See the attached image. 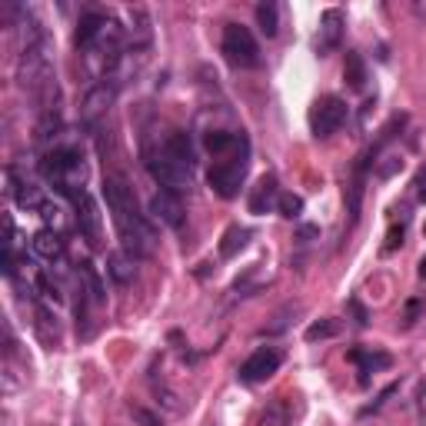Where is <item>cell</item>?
Here are the masks:
<instances>
[{"label": "cell", "mask_w": 426, "mask_h": 426, "mask_svg": "<svg viewBox=\"0 0 426 426\" xmlns=\"http://www.w3.org/2000/svg\"><path fill=\"white\" fill-rule=\"evenodd\" d=\"M290 420H293V413H290L286 400H273L260 413V426H290Z\"/></svg>", "instance_id": "cell-23"}, {"label": "cell", "mask_w": 426, "mask_h": 426, "mask_svg": "<svg viewBox=\"0 0 426 426\" xmlns=\"http://www.w3.org/2000/svg\"><path fill=\"white\" fill-rule=\"evenodd\" d=\"M250 237H253V230H250V226H240V224L226 226L224 237H220V257H224V260H233L240 250L250 243Z\"/></svg>", "instance_id": "cell-14"}, {"label": "cell", "mask_w": 426, "mask_h": 426, "mask_svg": "<svg viewBox=\"0 0 426 426\" xmlns=\"http://www.w3.org/2000/svg\"><path fill=\"white\" fill-rule=\"evenodd\" d=\"M133 420L143 426H160V420H157L154 413H147V410H140V406H133Z\"/></svg>", "instance_id": "cell-34"}, {"label": "cell", "mask_w": 426, "mask_h": 426, "mask_svg": "<svg viewBox=\"0 0 426 426\" xmlns=\"http://www.w3.org/2000/svg\"><path fill=\"white\" fill-rule=\"evenodd\" d=\"M34 253L37 257H44V260H57L60 253H63V240H60L57 230H40L34 233Z\"/></svg>", "instance_id": "cell-19"}, {"label": "cell", "mask_w": 426, "mask_h": 426, "mask_svg": "<svg viewBox=\"0 0 426 426\" xmlns=\"http://www.w3.org/2000/svg\"><path fill=\"white\" fill-rule=\"evenodd\" d=\"M420 280H426V257L420 260Z\"/></svg>", "instance_id": "cell-38"}, {"label": "cell", "mask_w": 426, "mask_h": 426, "mask_svg": "<svg viewBox=\"0 0 426 426\" xmlns=\"http://www.w3.org/2000/svg\"><path fill=\"white\" fill-rule=\"evenodd\" d=\"M403 243V226H393L390 233H387V243H383V253H393V250Z\"/></svg>", "instance_id": "cell-31"}, {"label": "cell", "mask_w": 426, "mask_h": 426, "mask_svg": "<svg viewBox=\"0 0 426 426\" xmlns=\"http://www.w3.org/2000/svg\"><path fill=\"white\" fill-rule=\"evenodd\" d=\"M276 210H280V217H286V220H296V217L303 213V200H300L296 193H280Z\"/></svg>", "instance_id": "cell-27"}, {"label": "cell", "mask_w": 426, "mask_h": 426, "mask_svg": "<svg viewBox=\"0 0 426 426\" xmlns=\"http://www.w3.org/2000/svg\"><path fill=\"white\" fill-rule=\"evenodd\" d=\"M40 217H44V220H47V224H50V230H54V224H57V220H60V207H57V203H44V207H40Z\"/></svg>", "instance_id": "cell-33"}, {"label": "cell", "mask_w": 426, "mask_h": 426, "mask_svg": "<svg viewBox=\"0 0 426 426\" xmlns=\"http://www.w3.org/2000/svg\"><path fill=\"white\" fill-rule=\"evenodd\" d=\"M317 237H320V226H313V224L300 226V240H317Z\"/></svg>", "instance_id": "cell-36"}, {"label": "cell", "mask_w": 426, "mask_h": 426, "mask_svg": "<svg viewBox=\"0 0 426 426\" xmlns=\"http://www.w3.org/2000/svg\"><path fill=\"white\" fill-rule=\"evenodd\" d=\"M257 27H260L263 37H276V30H280V13H276V4L273 0L257 4Z\"/></svg>", "instance_id": "cell-22"}, {"label": "cell", "mask_w": 426, "mask_h": 426, "mask_svg": "<svg viewBox=\"0 0 426 426\" xmlns=\"http://www.w3.org/2000/svg\"><path fill=\"white\" fill-rule=\"evenodd\" d=\"M107 27H110V17L107 13H83L80 24H77V34H73L77 47H83V50L97 47V40L104 37Z\"/></svg>", "instance_id": "cell-13"}, {"label": "cell", "mask_w": 426, "mask_h": 426, "mask_svg": "<svg viewBox=\"0 0 426 426\" xmlns=\"http://www.w3.org/2000/svg\"><path fill=\"white\" fill-rule=\"evenodd\" d=\"M164 154L174 157V160L183 164V166H193V143H190V133L174 130L170 137H166V143H164Z\"/></svg>", "instance_id": "cell-17"}, {"label": "cell", "mask_w": 426, "mask_h": 426, "mask_svg": "<svg viewBox=\"0 0 426 426\" xmlns=\"http://www.w3.org/2000/svg\"><path fill=\"white\" fill-rule=\"evenodd\" d=\"M280 363H284V353L280 350H273V346H260L257 353L250 356L247 363L240 367V383H247V387H253V383H263V379H270L276 370H280Z\"/></svg>", "instance_id": "cell-8"}, {"label": "cell", "mask_w": 426, "mask_h": 426, "mask_svg": "<svg viewBox=\"0 0 426 426\" xmlns=\"http://www.w3.org/2000/svg\"><path fill=\"white\" fill-rule=\"evenodd\" d=\"M346 117H350V107L340 97H320L317 104L310 107V133L317 140H327L343 127Z\"/></svg>", "instance_id": "cell-5"}, {"label": "cell", "mask_w": 426, "mask_h": 426, "mask_svg": "<svg viewBox=\"0 0 426 426\" xmlns=\"http://www.w3.org/2000/svg\"><path fill=\"white\" fill-rule=\"evenodd\" d=\"M400 166H403L400 157H387V164H379V166H377V174H379V177H393V174H396Z\"/></svg>", "instance_id": "cell-32"}, {"label": "cell", "mask_w": 426, "mask_h": 426, "mask_svg": "<svg viewBox=\"0 0 426 426\" xmlns=\"http://www.w3.org/2000/svg\"><path fill=\"white\" fill-rule=\"evenodd\" d=\"M80 280L87 284V293H90V300H94V303H104L107 293H104L100 276H97V270H94V263H80Z\"/></svg>", "instance_id": "cell-26"}, {"label": "cell", "mask_w": 426, "mask_h": 426, "mask_svg": "<svg viewBox=\"0 0 426 426\" xmlns=\"http://www.w3.org/2000/svg\"><path fill=\"white\" fill-rule=\"evenodd\" d=\"M420 313H423V300H410V303H406V317H403V327H413L416 320H420Z\"/></svg>", "instance_id": "cell-29"}, {"label": "cell", "mask_w": 426, "mask_h": 426, "mask_svg": "<svg viewBox=\"0 0 426 426\" xmlns=\"http://www.w3.org/2000/svg\"><path fill=\"white\" fill-rule=\"evenodd\" d=\"M346 307H350V313H353V323H356V327H367V323H370V313H367V307H363L360 300H350Z\"/></svg>", "instance_id": "cell-28"}, {"label": "cell", "mask_w": 426, "mask_h": 426, "mask_svg": "<svg viewBox=\"0 0 426 426\" xmlns=\"http://www.w3.org/2000/svg\"><path fill=\"white\" fill-rule=\"evenodd\" d=\"M280 200V190H276V177L273 174H263L253 187H250V213H257V217H263V213L270 210L273 203Z\"/></svg>", "instance_id": "cell-12"}, {"label": "cell", "mask_w": 426, "mask_h": 426, "mask_svg": "<svg viewBox=\"0 0 426 426\" xmlns=\"http://www.w3.org/2000/svg\"><path fill=\"white\" fill-rule=\"evenodd\" d=\"M104 200H107L110 217H114V226H117L123 250H127L130 257H147V253H154V233H150V226L143 224V217L137 213L133 190L120 177H107L104 180Z\"/></svg>", "instance_id": "cell-1"}, {"label": "cell", "mask_w": 426, "mask_h": 426, "mask_svg": "<svg viewBox=\"0 0 426 426\" xmlns=\"http://www.w3.org/2000/svg\"><path fill=\"white\" fill-rule=\"evenodd\" d=\"M343 83L350 90H363L367 87V63L356 50H346V60H343Z\"/></svg>", "instance_id": "cell-18"}, {"label": "cell", "mask_w": 426, "mask_h": 426, "mask_svg": "<svg viewBox=\"0 0 426 426\" xmlns=\"http://www.w3.org/2000/svg\"><path fill=\"white\" fill-rule=\"evenodd\" d=\"M416 410H420V420L426 423V379H423V387H420V396H416Z\"/></svg>", "instance_id": "cell-35"}, {"label": "cell", "mask_w": 426, "mask_h": 426, "mask_svg": "<svg viewBox=\"0 0 426 426\" xmlns=\"http://www.w3.org/2000/svg\"><path fill=\"white\" fill-rule=\"evenodd\" d=\"M343 30H346L343 11H336V7L323 11V17H320V34H317V54L320 57H327V54H333V50L340 47Z\"/></svg>", "instance_id": "cell-9"}, {"label": "cell", "mask_w": 426, "mask_h": 426, "mask_svg": "<svg viewBox=\"0 0 426 426\" xmlns=\"http://www.w3.org/2000/svg\"><path fill=\"white\" fill-rule=\"evenodd\" d=\"M360 207H363V174H356L346 187V210H350V224L360 220Z\"/></svg>", "instance_id": "cell-24"}, {"label": "cell", "mask_w": 426, "mask_h": 426, "mask_svg": "<svg viewBox=\"0 0 426 426\" xmlns=\"http://www.w3.org/2000/svg\"><path fill=\"white\" fill-rule=\"evenodd\" d=\"M416 197H420V200H426V166L416 174Z\"/></svg>", "instance_id": "cell-37"}, {"label": "cell", "mask_w": 426, "mask_h": 426, "mask_svg": "<svg viewBox=\"0 0 426 426\" xmlns=\"http://www.w3.org/2000/svg\"><path fill=\"white\" fill-rule=\"evenodd\" d=\"M350 360L363 367V373H377V370H387L393 363L390 353H377V350H363V346H356L350 350Z\"/></svg>", "instance_id": "cell-21"}, {"label": "cell", "mask_w": 426, "mask_h": 426, "mask_svg": "<svg viewBox=\"0 0 426 426\" xmlns=\"http://www.w3.org/2000/svg\"><path fill=\"white\" fill-rule=\"evenodd\" d=\"M224 57L230 67H237V71H250V67H257L260 63V44H257V37L250 34L243 24H226L224 27Z\"/></svg>", "instance_id": "cell-3"}, {"label": "cell", "mask_w": 426, "mask_h": 426, "mask_svg": "<svg viewBox=\"0 0 426 426\" xmlns=\"http://www.w3.org/2000/svg\"><path fill=\"white\" fill-rule=\"evenodd\" d=\"M11 177V193H13V200H17V207H24V210H40L44 207V197H40V190L34 187V183H27V180H17V174H7Z\"/></svg>", "instance_id": "cell-15"}, {"label": "cell", "mask_w": 426, "mask_h": 426, "mask_svg": "<svg viewBox=\"0 0 426 426\" xmlns=\"http://www.w3.org/2000/svg\"><path fill=\"white\" fill-rule=\"evenodd\" d=\"M150 213H154V220H160L164 226L170 230H180L183 226V203H180L177 193H170V190H160L150 197Z\"/></svg>", "instance_id": "cell-10"}, {"label": "cell", "mask_w": 426, "mask_h": 426, "mask_svg": "<svg viewBox=\"0 0 426 426\" xmlns=\"http://www.w3.org/2000/svg\"><path fill=\"white\" fill-rule=\"evenodd\" d=\"M396 390H400V387H396V383H393V387H387V390H383V393H379V396H377V400H373V406H367V410H363V416H370V413H377L379 406H383V403L390 400V396H393V393H396Z\"/></svg>", "instance_id": "cell-30"}, {"label": "cell", "mask_w": 426, "mask_h": 426, "mask_svg": "<svg viewBox=\"0 0 426 426\" xmlns=\"http://www.w3.org/2000/svg\"><path fill=\"white\" fill-rule=\"evenodd\" d=\"M40 174H44L47 180H54V187H57L60 193H67V197H71V193H73V177L83 180V160H80L77 150L60 147V150L44 154V160H40Z\"/></svg>", "instance_id": "cell-4"}, {"label": "cell", "mask_w": 426, "mask_h": 426, "mask_svg": "<svg viewBox=\"0 0 426 426\" xmlns=\"http://www.w3.org/2000/svg\"><path fill=\"white\" fill-rule=\"evenodd\" d=\"M110 104H114V87H110V83L94 87V90L87 94V100H83V107H80L83 123H87V127H97V123L110 114Z\"/></svg>", "instance_id": "cell-11"}, {"label": "cell", "mask_w": 426, "mask_h": 426, "mask_svg": "<svg viewBox=\"0 0 426 426\" xmlns=\"http://www.w3.org/2000/svg\"><path fill=\"white\" fill-rule=\"evenodd\" d=\"M147 170H150V177L160 183L164 190H170V193H187L190 187H193V180H190V166L177 164L174 157H166V154H157L147 160Z\"/></svg>", "instance_id": "cell-7"}, {"label": "cell", "mask_w": 426, "mask_h": 426, "mask_svg": "<svg viewBox=\"0 0 426 426\" xmlns=\"http://www.w3.org/2000/svg\"><path fill=\"white\" fill-rule=\"evenodd\" d=\"M73 207H77V226H80V237L87 240L90 250H104V220H100V207L87 190H73L71 193Z\"/></svg>", "instance_id": "cell-6"}, {"label": "cell", "mask_w": 426, "mask_h": 426, "mask_svg": "<svg viewBox=\"0 0 426 426\" xmlns=\"http://www.w3.org/2000/svg\"><path fill=\"white\" fill-rule=\"evenodd\" d=\"M247 170H250V143H247V137H240L237 150L220 157V160L207 170V183H210V190L217 197L233 200V197H240V187H243V180H247Z\"/></svg>", "instance_id": "cell-2"}, {"label": "cell", "mask_w": 426, "mask_h": 426, "mask_svg": "<svg viewBox=\"0 0 426 426\" xmlns=\"http://www.w3.org/2000/svg\"><path fill=\"white\" fill-rule=\"evenodd\" d=\"M107 273H110L117 284H130L133 280V257L127 250H114V253L107 257Z\"/></svg>", "instance_id": "cell-20"}, {"label": "cell", "mask_w": 426, "mask_h": 426, "mask_svg": "<svg viewBox=\"0 0 426 426\" xmlns=\"http://www.w3.org/2000/svg\"><path fill=\"white\" fill-rule=\"evenodd\" d=\"M340 333V320H317V323H310L307 327V343H317V340H330Z\"/></svg>", "instance_id": "cell-25"}, {"label": "cell", "mask_w": 426, "mask_h": 426, "mask_svg": "<svg viewBox=\"0 0 426 426\" xmlns=\"http://www.w3.org/2000/svg\"><path fill=\"white\" fill-rule=\"evenodd\" d=\"M243 133H230V130H207L203 133V147H207V154H213L217 160L226 154H233L237 150V143Z\"/></svg>", "instance_id": "cell-16"}]
</instances>
